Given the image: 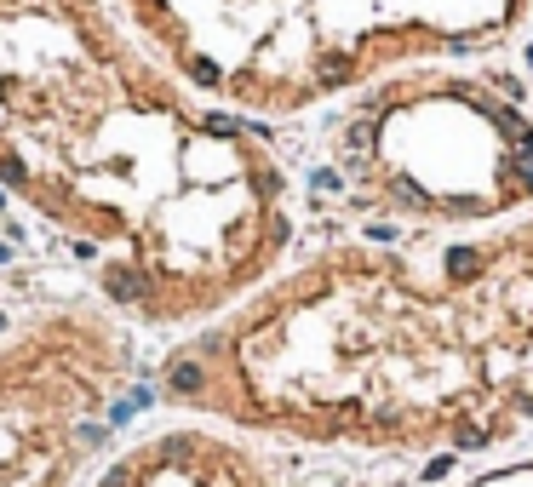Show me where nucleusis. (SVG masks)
Listing matches in <instances>:
<instances>
[{
	"label": "nucleus",
	"mask_w": 533,
	"mask_h": 487,
	"mask_svg": "<svg viewBox=\"0 0 533 487\" xmlns=\"http://www.w3.org/2000/svg\"><path fill=\"white\" fill-rule=\"evenodd\" d=\"M0 195L46 224L109 315L196 333L287 264L293 178L104 0H0Z\"/></svg>",
	"instance_id": "f257e3e1"
},
{
	"label": "nucleus",
	"mask_w": 533,
	"mask_h": 487,
	"mask_svg": "<svg viewBox=\"0 0 533 487\" xmlns=\"http://www.w3.org/2000/svg\"><path fill=\"white\" fill-rule=\"evenodd\" d=\"M161 401L252 442L488 453L533 430V218L327 241L161 356Z\"/></svg>",
	"instance_id": "f03ea898"
},
{
	"label": "nucleus",
	"mask_w": 533,
	"mask_h": 487,
	"mask_svg": "<svg viewBox=\"0 0 533 487\" xmlns=\"http://www.w3.org/2000/svg\"><path fill=\"white\" fill-rule=\"evenodd\" d=\"M533 0H120L127 29L229 115H310L407 69L488 58Z\"/></svg>",
	"instance_id": "7ed1b4c3"
},
{
	"label": "nucleus",
	"mask_w": 533,
	"mask_h": 487,
	"mask_svg": "<svg viewBox=\"0 0 533 487\" xmlns=\"http://www.w3.org/2000/svg\"><path fill=\"white\" fill-rule=\"evenodd\" d=\"M344 195L407 236H470L533 218V104L453 64L407 69L327 120Z\"/></svg>",
	"instance_id": "20e7f679"
},
{
	"label": "nucleus",
	"mask_w": 533,
	"mask_h": 487,
	"mask_svg": "<svg viewBox=\"0 0 533 487\" xmlns=\"http://www.w3.org/2000/svg\"><path fill=\"white\" fill-rule=\"evenodd\" d=\"M132 384L109 310H41L0 333V487H81Z\"/></svg>",
	"instance_id": "39448f33"
},
{
	"label": "nucleus",
	"mask_w": 533,
	"mask_h": 487,
	"mask_svg": "<svg viewBox=\"0 0 533 487\" xmlns=\"http://www.w3.org/2000/svg\"><path fill=\"white\" fill-rule=\"evenodd\" d=\"M81 487H282V470L252 436L207 419H178L127 442Z\"/></svg>",
	"instance_id": "423d86ee"
},
{
	"label": "nucleus",
	"mask_w": 533,
	"mask_h": 487,
	"mask_svg": "<svg viewBox=\"0 0 533 487\" xmlns=\"http://www.w3.org/2000/svg\"><path fill=\"white\" fill-rule=\"evenodd\" d=\"M459 487H533V465H516V470H493V476L459 482Z\"/></svg>",
	"instance_id": "0eeeda50"
},
{
	"label": "nucleus",
	"mask_w": 533,
	"mask_h": 487,
	"mask_svg": "<svg viewBox=\"0 0 533 487\" xmlns=\"http://www.w3.org/2000/svg\"><path fill=\"white\" fill-rule=\"evenodd\" d=\"M0 259H6V241H0Z\"/></svg>",
	"instance_id": "6e6552de"
}]
</instances>
